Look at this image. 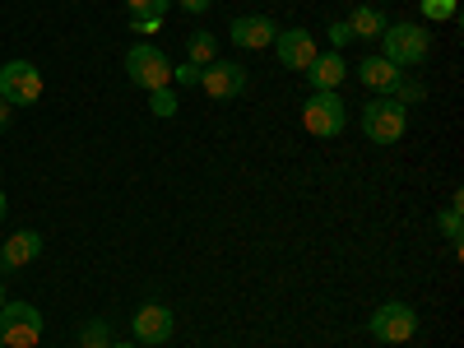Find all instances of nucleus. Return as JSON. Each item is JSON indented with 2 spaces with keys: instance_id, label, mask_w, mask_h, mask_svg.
<instances>
[{
  "instance_id": "obj_1",
  "label": "nucleus",
  "mask_w": 464,
  "mask_h": 348,
  "mask_svg": "<svg viewBox=\"0 0 464 348\" xmlns=\"http://www.w3.org/2000/svg\"><path fill=\"white\" fill-rule=\"evenodd\" d=\"M381 43H385V61L391 65H400V70H409V65H422L428 61V52H432V28L428 24H391L381 33Z\"/></svg>"
},
{
  "instance_id": "obj_2",
  "label": "nucleus",
  "mask_w": 464,
  "mask_h": 348,
  "mask_svg": "<svg viewBox=\"0 0 464 348\" xmlns=\"http://www.w3.org/2000/svg\"><path fill=\"white\" fill-rule=\"evenodd\" d=\"M348 121V111H343V98L339 89H316L312 98L302 102V126L306 135H316V140H334Z\"/></svg>"
},
{
  "instance_id": "obj_3",
  "label": "nucleus",
  "mask_w": 464,
  "mask_h": 348,
  "mask_svg": "<svg viewBox=\"0 0 464 348\" xmlns=\"http://www.w3.org/2000/svg\"><path fill=\"white\" fill-rule=\"evenodd\" d=\"M362 130H367L372 144H400L404 130H409V111H404V102H395V98H376V102H367V107H362Z\"/></svg>"
},
{
  "instance_id": "obj_4",
  "label": "nucleus",
  "mask_w": 464,
  "mask_h": 348,
  "mask_svg": "<svg viewBox=\"0 0 464 348\" xmlns=\"http://www.w3.org/2000/svg\"><path fill=\"white\" fill-rule=\"evenodd\" d=\"M126 74H130V84L153 93V89H168L172 84V61L159 52V47H149V43H135L126 52Z\"/></svg>"
},
{
  "instance_id": "obj_5",
  "label": "nucleus",
  "mask_w": 464,
  "mask_h": 348,
  "mask_svg": "<svg viewBox=\"0 0 464 348\" xmlns=\"http://www.w3.org/2000/svg\"><path fill=\"white\" fill-rule=\"evenodd\" d=\"M367 334L376 343H409L418 334V312L409 302H381L367 321Z\"/></svg>"
},
{
  "instance_id": "obj_6",
  "label": "nucleus",
  "mask_w": 464,
  "mask_h": 348,
  "mask_svg": "<svg viewBox=\"0 0 464 348\" xmlns=\"http://www.w3.org/2000/svg\"><path fill=\"white\" fill-rule=\"evenodd\" d=\"M0 339H5V348H37V339H43V312L33 302H5L0 306Z\"/></svg>"
},
{
  "instance_id": "obj_7",
  "label": "nucleus",
  "mask_w": 464,
  "mask_h": 348,
  "mask_svg": "<svg viewBox=\"0 0 464 348\" xmlns=\"http://www.w3.org/2000/svg\"><path fill=\"white\" fill-rule=\"evenodd\" d=\"M0 98H5L10 107H33L37 98H43V70H37L33 61L0 65Z\"/></svg>"
},
{
  "instance_id": "obj_8",
  "label": "nucleus",
  "mask_w": 464,
  "mask_h": 348,
  "mask_svg": "<svg viewBox=\"0 0 464 348\" xmlns=\"http://www.w3.org/2000/svg\"><path fill=\"white\" fill-rule=\"evenodd\" d=\"M172 330H177L172 306H163V302H140V306H135V316H130V334H135V343H140V348H144V343H168V339H172Z\"/></svg>"
},
{
  "instance_id": "obj_9",
  "label": "nucleus",
  "mask_w": 464,
  "mask_h": 348,
  "mask_svg": "<svg viewBox=\"0 0 464 348\" xmlns=\"http://www.w3.org/2000/svg\"><path fill=\"white\" fill-rule=\"evenodd\" d=\"M200 89L214 98V102H232V98H242L246 93V65L237 61H214L200 70Z\"/></svg>"
},
{
  "instance_id": "obj_10",
  "label": "nucleus",
  "mask_w": 464,
  "mask_h": 348,
  "mask_svg": "<svg viewBox=\"0 0 464 348\" xmlns=\"http://www.w3.org/2000/svg\"><path fill=\"white\" fill-rule=\"evenodd\" d=\"M275 52H279V65H288V70H306V65L316 61V37L306 33V28H279Z\"/></svg>"
},
{
  "instance_id": "obj_11",
  "label": "nucleus",
  "mask_w": 464,
  "mask_h": 348,
  "mask_svg": "<svg viewBox=\"0 0 464 348\" xmlns=\"http://www.w3.org/2000/svg\"><path fill=\"white\" fill-rule=\"evenodd\" d=\"M232 43L237 47H251V52H260V47H275V37H279V24L269 19V14H242V19H232Z\"/></svg>"
},
{
  "instance_id": "obj_12",
  "label": "nucleus",
  "mask_w": 464,
  "mask_h": 348,
  "mask_svg": "<svg viewBox=\"0 0 464 348\" xmlns=\"http://www.w3.org/2000/svg\"><path fill=\"white\" fill-rule=\"evenodd\" d=\"M358 80H362L372 93H381V98H395V89L404 84V70L391 65L385 56H367V61L358 65Z\"/></svg>"
},
{
  "instance_id": "obj_13",
  "label": "nucleus",
  "mask_w": 464,
  "mask_h": 348,
  "mask_svg": "<svg viewBox=\"0 0 464 348\" xmlns=\"http://www.w3.org/2000/svg\"><path fill=\"white\" fill-rule=\"evenodd\" d=\"M37 256H43V232H33V227H24V232H14V237L0 246V269H24V265H33Z\"/></svg>"
},
{
  "instance_id": "obj_14",
  "label": "nucleus",
  "mask_w": 464,
  "mask_h": 348,
  "mask_svg": "<svg viewBox=\"0 0 464 348\" xmlns=\"http://www.w3.org/2000/svg\"><path fill=\"white\" fill-rule=\"evenodd\" d=\"M302 74L312 80V93H316V89H339V84H343V74H348V61H343L339 52H325V56L316 52V61L306 65Z\"/></svg>"
},
{
  "instance_id": "obj_15",
  "label": "nucleus",
  "mask_w": 464,
  "mask_h": 348,
  "mask_svg": "<svg viewBox=\"0 0 464 348\" xmlns=\"http://www.w3.org/2000/svg\"><path fill=\"white\" fill-rule=\"evenodd\" d=\"M343 24H348V33H353V37H381L385 28H391V19H385L376 5H358L353 19H343Z\"/></svg>"
},
{
  "instance_id": "obj_16",
  "label": "nucleus",
  "mask_w": 464,
  "mask_h": 348,
  "mask_svg": "<svg viewBox=\"0 0 464 348\" xmlns=\"http://www.w3.org/2000/svg\"><path fill=\"white\" fill-rule=\"evenodd\" d=\"M186 61H190V65H200V70H205V65H214V61H218V43H214V33H205V28H200V33H190V37H186Z\"/></svg>"
},
{
  "instance_id": "obj_17",
  "label": "nucleus",
  "mask_w": 464,
  "mask_h": 348,
  "mask_svg": "<svg viewBox=\"0 0 464 348\" xmlns=\"http://www.w3.org/2000/svg\"><path fill=\"white\" fill-rule=\"evenodd\" d=\"M459 209H464V196H455V200H450V209L441 214V232H446V242H450V251H455V256L464 251V242H459Z\"/></svg>"
},
{
  "instance_id": "obj_18",
  "label": "nucleus",
  "mask_w": 464,
  "mask_h": 348,
  "mask_svg": "<svg viewBox=\"0 0 464 348\" xmlns=\"http://www.w3.org/2000/svg\"><path fill=\"white\" fill-rule=\"evenodd\" d=\"M111 343V325L107 321H84L80 325V348H107Z\"/></svg>"
},
{
  "instance_id": "obj_19",
  "label": "nucleus",
  "mask_w": 464,
  "mask_h": 348,
  "mask_svg": "<svg viewBox=\"0 0 464 348\" xmlns=\"http://www.w3.org/2000/svg\"><path fill=\"white\" fill-rule=\"evenodd\" d=\"M130 5V19H163L172 10V0H126Z\"/></svg>"
},
{
  "instance_id": "obj_20",
  "label": "nucleus",
  "mask_w": 464,
  "mask_h": 348,
  "mask_svg": "<svg viewBox=\"0 0 464 348\" xmlns=\"http://www.w3.org/2000/svg\"><path fill=\"white\" fill-rule=\"evenodd\" d=\"M455 14V0H422V19L428 24H446Z\"/></svg>"
},
{
  "instance_id": "obj_21",
  "label": "nucleus",
  "mask_w": 464,
  "mask_h": 348,
  "mask_svg": "<svg viewBox=\"0 0 464 348\" xmlns=\"http://www.w3.org/2000/svg\"><path fill=\"white\" fill-rule=\"evenodd\" d=\"M149 107H153V116H172V111H177L172 89H153V93H149Z\"/></svg>"
},
{
  "instance_id": "obj_22",
  "label": "nucleus",
  "mask_w": 464,
  "mask_h": 348,
  "mask_svg": "<svg viewBox=\"0 0 464 348\" xmlns=\"http://www.w3.org/2000/svg\"><path fill=\"white\" fill-rule=\"evenodd\" d=\"M172 74H177V84H181V89H190V84H200V65H190V61H186V65H177Z\"/></svg>"
},
{
  "instance_id": "obj_23",
  "label": "nucleus",
  "mask_w": 464,
  "mask_h": 348,
  "mask_svg": "<svg viewBox=\"0 0 464 348\" xmlns=\"http://www.w3.org/2000/svg\"><path fill=\"white\" fill-rule=\"evenodd\" d=\"M172 5H181L186 14H205V10L214 5V0H172Z\"/></svg>"
},
{
  "instance_id": "obj_24",
  "label": "nucleus",
  "mask_w": 464,
  "mask_h": 348,
  "mask_svg": "<svg viewBox=\"0 0 464 348\" xmlns=\"http://www.w3.org/2000/svg\"><path fill=\"white\" fill-rule=\"evenodd\" d=\"M330 37H334V47H343L353 33H348V24H330Z\"/></svg>"
},
{
  "instance_id": "obj_25",
  "label": "nucleus",
  "mask_w": 464,
  "mask_h": 348,
  "mask_svg": "<svg viewBox=\"0 0 464 348\" xmlns=\"http://www.w3.org/2000/svg\"><path fill=\"white\" fill-rule=\"evenodd\" d=\"M135 33H159V19H130Z\"/></svg>"
},
{
  "instance_id": "obj_26",
  "label": "nucleus",
  "mask_w": 464,
  "mask_h": 348,
  "mask_svg": "<svg viewBox=\"0 0 464 348\" xmlns=\"http://www.w3.org/2000/svg\"><path fill=\"white\" fill-rule=\"evenodd\" d=\"M10 111H14V107H10L5 98H0V130H10Z\"/></svg>"
},
{
  "instance_id": "obj_27",
  "label": "nucleus",
  "mask_w": 464,
  "mask_h": 348,
  "mask_svg": "<svg viewBox=\"0 0 464 348\" xmlns=\"http://www.w3.org/2000/svg\"><path fill=\"white\" fill-rule=\"evenodd\" d=\"M0 223H5V190H0Z\"/></svg>"
},
{
  "instance_id": "obj_28",
  "label": "nucleus",
  "mask_w": 464,
  "mask_h": 348,
  "mask_svg": "<svg viewBox=\"0 0 464 348\" xmlns=\"http://www.w3.org/2000/svg\"><path fill=\"white\" fill-rule=\"evenodd\" d=\"M107 348H140V343H107Z\"/></svg>"
},
{
  "instance_id": "obj_29",
  "label": "nucleus",
  "mask_w": 464,
  "mask_h": 348,
  "mask_svg": "<svg viewBox=\"0 0 464 348\" xmlns=\"http://www.w3.org/2000/svg\"><path fill=\"white\" fill-rule=\"evenodd\" d=\"M0 306H5V288H0Z\"/></svg>"
},
{
  "instance_id": "obj_30",
  "label": "nucleus",
  "mask_w": 464,
  "mask_h": 348,
  "mask_svg": "<svg viewBox=\"0 0 464 348\" xmlns=\"http://www.w3.org/2000/svg\"><path fill=\"white\" fill-rule=\"evenodd\" d=\"M0 348H5V339H0Z\"/></svg>"
}]
</instances>
